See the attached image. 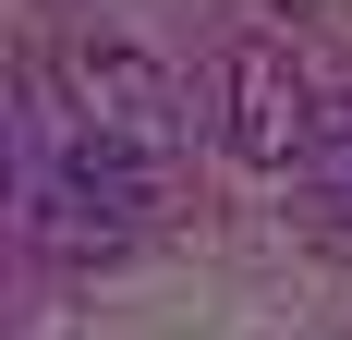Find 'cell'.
I'll use <instances>...</instances> for the list:
<instances>
[{"mask_svg": "<svg viewBox=\"0 0 352 340\" xmlns=\"http://www.w3.org/2000/svg\"><path fill=\"white\" fill-rule=\"evenodd\" d=\"M61 98H73V134L85 146H109V158H134V170H158L182 146V73L158 61V49H134V36H73L61 49Z\"/></svg>", "mask_w": 352, "mask_h": 340, "instance_id": "cell-1", "label": "cell"}, {"mask_svg": "<svg viewBox=\"0 0 352 340\" xmlns=\"http://www.w3.org/2000/svg\"><path fill=\"white\" fill-rule=\"evenodd\" d=\"M146 206H158V182H146L134 158H109V146L73 134V158L49 170V195H25V231L85 268V255H122V243L146 231Z\"/></svg>", "mask_w": 352, "mask_h": 340, "instance_id": "cell-2", "label": "cell"}, {"mask_svg": "<svg viewBox=\"0 0 352 340\" xmlns=\"http://www.w3.org/2000/svg\"><path fill=\"white\" fill-rule=\"evenodd\" d=\"M25 219V146H12V122H0V231Z\"/></svg>", "mask_w": 352, "mask_h": 340, "instance_id": "cell-5", "label": "cell"}, {"mask_svg": "<svg viewBox=\"0 0 352 340\" xmlns=\"http://www.w3.org/2000/svg\"><path fill=\"white\" fill-rule=\"evenodd\" d=\"M304 182H316V219H328V231H352V85L316 98V122H304Z\"/></svg>", "mask_w": 352, "mask_h": 340, "instance_id": "cell-4", "label": "cell"}, {"mask_svg": "<svg viewBox=\"0 0 352 340\" xmlns=\"http://www.w3.org/2000/svg\"><path fill=\"white\" fill-rule=\"evenodd\" d=\"M304 122H316L304 61H292L280 36H231V49H219V146L243 170H292L304 158Z\"/></svg>", "mask_w": 352, "mask_h": 340, "instance_id": "cell-3", "label": "cell"}]
</instances>
